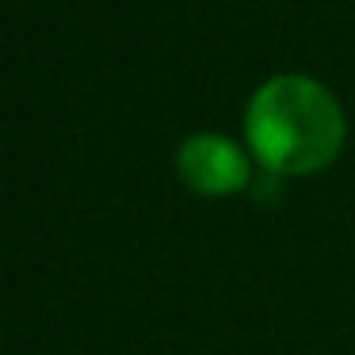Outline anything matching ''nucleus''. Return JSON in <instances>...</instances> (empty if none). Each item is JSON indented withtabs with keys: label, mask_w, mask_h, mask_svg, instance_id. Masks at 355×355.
<instances>
[{
	"label": "nucleus",
	"mask_w": 355,
	"mask_h": 355,
	"mask_svg": "<svg viewBox=\"0 0 355 355\" xmlns=\"http://www.w3.org/2000/svg\"><path fill=\"white\" fill-rule=\"evenodd\" d=\"M245 146L271 176H317L347 141V115L324 80L309 73H275L248 96Z\"/></svg>",
	"instance_id": "nucleus-1"
},
{
	"label": "nucleus",
	"mask_w": 355,
	"mask_h": 355,
	"mask_svg": "<svg viewBox=\"0 0 355 355\" xmlns=\"http://www.w3.org/2000/svg\"><path fill=\"white\" fill-rule=\"evenodd\" d=\"M252 153L237 138L218 130H195L172 153V172L187 191L202 199H230L252 180Z\"/></svg>",
	"instance_id": "nucleus-2"
}]
</instances>
